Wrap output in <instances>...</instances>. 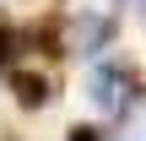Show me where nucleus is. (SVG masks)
Instances as JSON below:
<instances>
[{
  "instance_id": "f03ea898",
  "label": "nucleus",
  "mask_w": 146,
  "mask_h": 141,
  "mask_svg": "<svg viewBox=\"0 0 146 141\" xmlns=\"http://www.w3.org/2000/svg\"><path fill=\"white\" fill-rule=\"evenodd\" d=\"M114 33H119V16L114 11H81L70 22V49L87 54V60H98L103 49H114Z\"/></svg>"
},
{
  "instance_id": "20e7f679",
  "label": "nucleus",
  "mask_w": 146,
  "mask_h": 141,
  "mask_svg": "<svg viewBox=\"0 0 146 141\" xmlns=\"http://www.w3.org/2000/svg\"><path fill=\"white\" fill-rule=\"evenodd\" d=\"M22 43H27V38H22L16 27H0V71H11V65H16V54H22Z\"/></svg>"
},
{
  "instance_id": "f257e3e1",
  "label": "nucleus",
  "mask_w": 146,
  "mask_h": 141,
  "mask_svg": "<svg viewBox=\"0 0 146 141\" xmlns=\"http://www.w3.org/2000/svg\"><path fill=\"white\" fill-rule=\"evenodd\" d=\"M87 87H92V103H98V109H114V114H119V109L141 92V76H135L130 60H98L92 76H87Z\"/></svg>"
},
{
  "instance_id": "7ed1b4c3",
  "label": "nucleus",
  "mask_w": 146,
  "mask_h": 141,
  "mask_svg": "<svg viewBox=\"0 0 146 141\" xmlns=\"http://www.w3.org/2000/svg\"><path fill=\"white\" fill-rule=\"evenodd\" d=\"M11 92L22 109H43L54 98V76L49 71H33V65H11Z\"/></svg>"
},
{
  "instance_id": "39448f33",
  "label": "nucleus",
  "mask_w": 146,
  "mask_h": 141,
  "mask_svg": "<svg viewBox=\"0 0 146 141\" xmlns=\"http://www.w3.org/2000/svg\"><path fill=\"white\" fill-rule=\"evenodd\" d=\"M70 141H103V136H98L92 125H76V130H70Z\"/></svg>"
}]
</instances>
